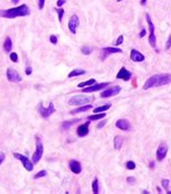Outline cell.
Here are the masks:
<instances>
[{
    "label": "cell",
    "mask_w": 171,
    "mask_h": 194,
    "mask_svg": "<svg viewBox=\"0 0 171 194\" xmlns=\"http://www.w3.org/2000/svg\"><path fill=\"white\" fill-rule=\"evenodd\" d=\"M122 50L118 47H106L101 49V60H105L108 56L114 53H121Z\"/></svg>",
    "instance_id": "obj_8"
},
{
    "label": "cell",
    "mask_w": 171,
    "mask_h": 194,
    "mask_svg": "<svg viewBox=\"0 0 171 194\" xmlns=\"http://www.w3.org/2000/svg\"><path fill=\"white\" fill-rule=\"evenodd\" d=\"M171 83V74H156L151 76L145 83L143 85V89L147 90L150 88L154 87H161V86H166Z\"/></svg>",
    "instance_id": "obj_1"
},
{
    "label": "cell",
    "mask_w": 171,
    "mask_h": 194,
    "mask_svg": "<svg viewBox=\"0 0 171 194\" xmlns=\"http://www.w3.org/2000/svg\"><path fill=\"white\" fill-rule=\"evenodd\" d=\"M105 116H106V114H105L104 112H102L101 114L95 113L94 115H90L89 117H88V120H102V118H104Z\"/></svg>",
    "instance_id": "obj_25"
},
{
    "label": "cell",
    "mask_w": 171,
    "mask_h": 194,
    "mask_svg": "<svg viewBox=\"0 0 171 194\" xmlns=\"http://www.w3.org/2000/svg\"><path fill=\"white\" fill-rule=\"evenodd\" d=\"M169 184H170V181L168 179H163V180H161V186H163V188L165 189L166 191H168Z\"/></svg>",
    "instance_id": "obj_31"
},
{
    "label": "cell",
    "mask_w": 171,
    "mask_h": 194,
    "mask_svg": "<svg viewBox=\"0 0 171 194\" xmlns=\"http://www.w3.org/2000/svg\"><path fill=\"white\" fill-rule=\"evenodd\" d=\"M121 90V88L119 86H113L111 88H107L104 91L101 92V98L102 99H106V98H111V97H114L116 94H118Z\"/></svg>",
    "instance_id": "obj_9"
},
{
    "label": "cell",
    "mask_w": 171,
    "mask_h": 194,
    "mask_svg": "<svg viewBox=\"0 0 171 194\" xmlns=\"http://www.w3.org/2000/svg\"><path fill=\"white\" fill-rule=\"evenodd\" d=\"M38 112H39V114H40V116L42 118H48L49 116H51L52 114L55 112V109H54L53 103H50V104L48 105V107H45L42 104H39Z\"/></svg>",
    "instance_id": "obj_7"
},
{
    "label": "cell",
    "mask_w": 171,
    "mask_h": 194,
    "mask_svg": "<svg viewBox=\"0 0 171 194\" xmlns=\"http://www.w3.org/2000/svg\"><path fill=\"white\" fill-rule=\"evenodd\" d=\"M45 176H47V171H46V170H41V171L37 173L36 175L34 176V179H38V178L45 177Z\"/></svg>",
    "instance_id": "obj_32"
},
{
    "label": "cell",
    "mask_w": 171,
    "mask_h": 194,
    "mask_svg": "<svg viewBox=\"0 0 171 194\" xmlns=\"http://www.w3.org/2000/svg\"><path fill=\"white\" fill-rule=\"evenodd\" d=\"M3 50L7 53H8V52H11V50H12V40H11V38L9 36L7 37L3 43Z\"/></svg>",
    "instance_id": "obj_23"
},
{
    "label": "cell",
    "mask_w": 171,
    "mask_h": 194,
    "mask_svg": "<svg viewBox=\"0 0 171 194\" xmlns=\"http://www.w3.org/2000/svg\"><path fill=\"white\" fill-rule=\"evenodd\" d=\"M93 83H95V79L91 78V79H89V80H86V81H82V83H80L79 85H78V87L82 88V87H86V86H91V85H93Z\"/></svg>",
    "instance_id": "obj_29"
},
{
    "label": "cell",
    "mask_w": 171,
    "mask_h": 194,
    "mask_svg": "<svg viewBox=\"0 0 171 194\" xmlns=\"http://www.w3.org/2000/svg\"><path fill=\"white\" fill-rule=\"evenodd\" d=\"M7 78L11 83H21L22 77L16 70H14L13 68H8L7 70Z\"/></svg>",
    "instance_id": "obj_12"
},
{
    "label": "cell",
    "mask_w": 171,
    "mask_h": 194,
    "mask_svg": "<svg viewBox=\"0 0 171 194\" xmlns=\"http://www.w3.org/2000/svg\"><path fill=\"white\" fill-rule=\"evenodd\" d=\"M107 86H109V83H93L91 86H88V88H84L81 89L82 92L88 93V92H95L99 90H102L103 88H106Z\"/></svg>",
    "instance_id": "obj_13"
},
{
    "label": "cell",
    "mask_w": 171,
    "mask_h": 194,
    "mask_svg": "<svg viewBox=\"0 0 171 194\" xmlns=\"http://www.w3.org/2000/svg\"><path fill=\"white\" fill-rule=\"evenodd\" d=\"M92 100H93V98H91V97L80 96V94H78V96H74L69 99L68 104L69 105H82V104H86V103L91 102Z\"/></svg>",
    "instance_id": "obj_5"
},
{
    "label": "cell",
    "mask_w": 171,
    "mask_h": 194,
    "mask_svg": "<svg viewBox=\"0 0 171 194\" xmlns=\"http://www.w3.org/2000/svg\"><path fill=\"white\" fill-rule=\"evenodd\" d=\"M68 166H69V169H71V171L73 174H75V175H79V174L81 173V170H82L81 164H80L78 160H71V162H69V164H68Z\"/></svg>",
    "instance_id": "obj_15"
},
{
    "label": "cell",
    "mask_w": 171,
    "mask_h": 194,
    "mask_svg": "<svg viewBox=\"0 0 171 194\" xmlns=\"http://www.w3.org/2000/svg\"><path fill=\"white\" fill-rule=\"evenodd\" d=\"M167 153H168V145H167V143L161 142L160 144H159L158 149H157L156 160H158V162H161V160H164V158L167 156Z\"/></svg>",
    "instance_id": "obj_10"
},
{
    "label": "cell",
    "mask_w": 171,
    "mask_h": 194,
    "mask_svg": "<svg viewBox=\"0 0 171 194\" xmlns=\"http://www.w3.org/2000/svg\"><path fill=\"white\" fill-rule=\"evenodd\" d=\"M92 193L93 194H99L100 192H99V180L94 179L93 182H92Z\"/></svg>",
    "instance_id": "obj_28"
},
{
    "label": "cell",
    "mask_w": 171,
    "mask_h": 194,
    "mask_svg": "<svg viewBox=\"0 0 171 194\" xmlns=\"http://www.w3.org/2000/svg\"><path fill=\"white\" fill-rule=\"evenodd\" d=\"M145 34H146V29H145V28H142L141 33L139 34V37H140V38H143V37L145 36Z\"/></svg>",
    "instance_id": "obj_42"
},
{
    "label": "cell",
    "mask_w": 171,
    "mask_h": 194,
    "mask_svg": "<svg viewBox=\"0 0 171 194\" xmlns=\"http://www.w3.org/2000/svg\"><path fill=\"white\" fill-rule=\"evenodd\" d=\"M171 48V35L169 36V38H168V40H167V43H166V49H170Z\"/></svg>",
    "instance_id": "obj_37"
},
{
    "label": "cell",
    "mask_w": 171,
    "mask_h": 194,
    "mask_svg": "<svg viewBox=\"0 0 171 194\" xmlns=\"http://www.w3.org/2000/svg\"><path fill=\"white\" fill-rule=\"evenodd\" d=\"M130 59L133 61V62L138 63V62H143V61L145 60V56H144L140 51H138V50H135V49H132L131 50V53H130Z\"/></svg>",
    "instance_id": "obj_17"
},
{
    "label": "cell",
    "mask_w": 171,
    "mask_h": 194,
    "mask_svg": "<svg viewBox=\"0 0 171 194\" xmlns=\"http://www.w3.org/2000/svg\"><path fill=\"white\" fill-rule=\"evenodd\" d=\"M4 158H6V155H4V153L0 151V165H1L2 163L4 162Z\"/></svg>",
    "instance_id": "obj_38"
},
{
    "label": "cell",
    "mask_w": 171,
    "mask_h": 194,
    "mask_svg": "<svg viewBox=\"0 0 171 194\" xmlns=\"http://www.w3.org/2000/svg\"><path fill=\"white\" fill-rule=\"evenodd\" d=\"M120 1H122V0H117V2H120Z\"/></svg>",
    "instance_id": "obj_47"
},
{
    "label": "cell",
    "mask_w": 171,
    "mask_h": 194,
    "mask_svg": "<svg viewBox=\"0 0 171 194\" xmlns=\"http://www.w3.org/2000/svg\"><path fill=\"white\" fill-rule=\"evenodd\" d=\"M91 109H92V105L91 104L82 105V106L77 107V109H75V110H72L69 113H71L72 115H74V114H78V113H82V112H87V111H89V110H91Z\"/></svg>",
    "instance_id": "obj_19"
},
{
    "label": "cell",
    "mask_w": 171,
    "mask_h": 194,
    "mask_svg": "<svg viewBox=\"0 0 171 194\" xmlns=\"http://www.w3.org/2000/svg\"><path fill=\"white\" fill-rule=\"evenodd\" d=\"M87 74V70H81V68H77V70H73L71 73L68 74V78H73V77H77V76H81V75Z\"/></svg>",
    "instance_id": "obj_20"
},
{
    "label": "cell",
    "mask_w": 171,
    "mask_h": 194,
    "mask_svg": "<svg viewBox=\"0 0 171 194\" xmlns=\"http://www.w3.org/2000/svg\"><path fill=\"white\" fill-rule=\"evenodd\" d=\"M131 76H132V73H131L130 70H127L125 66H122V67L119 70V72L117 73V75H116V78L122 79V80H125V81H128V80H130Z\"/></svg>",
    "instance_id": "obj_14"
},
{
    "label": "cell",
    "mask_w": 171,
    "mask_h": 194,
    "mask_svg": "<svg viewBox=\"0 0 171 194\" xmlns=\"http://www.w3.org/2000/svg\"><path fill=\"white\" fill-rule=\"evenodd\" d=\"M65 3H66V0H58V1H56V6L60 7V8Z\"/></svg>",
    "instance_id": "obj_39"
},
{
    "label": "cell",
    "mask_w": 171,
    "mask_h": 194,
    "mask_svg": "<svg viewBox=\"0 0 171 194\" xmlns=\"http://www.w3.org/2000/svg\"><path fill=\"white\" fill-rule=\"evenodd\" d=\"M30 10L27 4H21L19 7H15L12 9H7V10H0V17L3 19H15L20 16H27L29 15Z\"/></svg>",
    "instance_id": "obj_2"
},
{
    "label": "cell",
    "mask_w": 171,
    "mask_h": 194,
    "mask_svg": "<svg viewBox=\"0 0 171 194\" xmlns=\"http://www.w3.org/2000/svg\"><path fill=\"white\" fill-rule=\"evenodd\" d=\"M13 156H14L16 160H20L23 164L24 168L26 169L27 171H32L34 169V163L32 162L30 160H28L26 156H24L23 154H20V153H13Z\"/></svg>",
    "instance_id": "obj_6"
},
{
    "label": "cell",
    "mask_w": 171,
    "mask_h": 194,
    "mask_svg": "<svg viewBox=\"0 0 171 194\" xmlns=\"http://www.w3.org/2000/svg\"><path fill=\"white\" fill-rule=\"evenodd\" d=\"M79 26V17L77 14H73L68 21V29L73 35L77 33V28Z\"/></svg>",
    "instance_id": "obj_11"
},
{
    "label": "cell",
    "mask_w": 171,
    "mask_h": 194,
    "mask_svg": "<svg viewBox=\"0 0 171 194\" xmlns=\"http://www.w3.org/2000/svg\"><path fill=\"white\" fill-rule=\"evenodd\" d=\"M80 120V118H75V120H66V122H63L62 123V129L63 130H67V129H69L72 126H73L75 123H77V122H79Z\"/></svg>",
    "instance_id": "obj_21"
},
{
    "label": "cell",
    "mask_w": 171,
    "mask_h": 194,
    "mask_svg": "<svg viewBox=\"0 0 171 194\" xmlns=\"http://www.w3.org/2000/svg\"><path fill=\"white\" fill-rule=\"evenodd\" d=\"M43 154V144L42 141L40 140L38 136H36V150H35L34 154L32 156V162L34 164H37V163L40 160V158L42 157Z\"/></svg>",
    "instance_id": "obj_3"
},
{
    "label": "cell",
    "mask_w": 171,
    "mask_h": 194,
    "mask_svg": "<svg viewBox=\"0 0 171 194\" xmlns=\"http://www.w3.org/2000/svg\"><path fill=\"white\" fill-rule=\"evenodd\" d=\"M135 163L132 162V160H129V162L126 163V168L129 169V170H133V169H135Z\"/></svg>",
    "instance_id": "obj_30"
},
{
    "label": "cell",
    "mask_w": 171,
    "mask_h": 194,
    "mask_svg": "<svg viewBox=\"0 0 171 194\" xmlns=\"http://www.w3.org/2000/svg\"><path fill=\"white\" fill-rule=\"evenodd\" d=\"M146 2H147V0H141V4H142V6H145Z\"/></svg>",
    "instance_id": "obj_44"
},
{
    "label": "cell",
    "mask_w": 171,
    "mask_h": 194,
    "mask_svg": "<svg viewBox=\"0 0 171 194\" xmlns=\"http://www.w3.org/2000/svg\"><path fill=\"white\" fill-rule=\"evenodd\" d=\"M106 123H107V120H103V122H101L100 124H99L98 126H96V127H98V129H101V128H102V127H104L105 125H106Z\"/></svg>",
    "instance_id": "obj_41"
},
{
    "label": "cell",
    "mask_w": 171,
    "mask_h": 194,
    "mask_svg": "<svg viewBox=\"0 0 171 194\" xmlns=\"http://www.w3.org/2000/svg\"><path fill=\"white\" fill-rule=\"evenodd\" d=\"M19 1H20V0H11V2H12L13 4H16V3H17V2H19Z\"/></svg>",
    "instance_id": "obj_45"
},
{
    "label": "cell",
    "mask_w": 171,
    "mask_h": 194,
    "mask_svg": "<svg viewBox=\"0 0 171 194\" xmlns=\"http://www.w3.org/2000/svg\"><path fill=\"white\" fill-rule=\"evenodd\" d=\"M112 106V103H106V104L102 105V106H99L96 109H94V114L95 113H101V112H105L107 110H109Z\"/></svg>",
    "instance_id": "obj_24"
},
{
    "label": "cell",
    "mask_w": 171,
    "mask_h": 194,
    "mask_svg": "<svg viewBox=\"0 0 171 194\" xmlns=\"http://www.w3.org/2000/svg\"><path fill=\"white\" fill-rule=\"evenodd\" d=\"M146 17V22H147L148 25V29H150V36H148V43L152 46L153 48H156V36H155V25L153 23L152 19H151L150 14L146 13L145 15Z\"/></svg>",
    "instance_id": "obj_4"
},
{
    "label": "cell",
    "mask_w": 171,
    "mask_h": 194,
    "mask_svg": "<svg viewBox=\"0 0 171 194\" xmlns=\"http://www.w3.org/2000/svg\"><path fill=\"white\" fill-rule=\"evenodd\" d=\"M45 1L46 0H38V8L39 10H42L45 8Z\"/></svg>",
    "instance_id": "obj_36"
},
{
    "label": "cell",
    "mask_w": 171,
    "mask_h": 194,
    "mask_svg": "<svg viewBox=\"0 0 171 194\" xmlns=\"http://www.w3.org/2000/svg\"><path fill=\"white\" fill-rule=\"evenodd\" d=\"M89 126H90V122H87L86 124L80 125L77 128V134L79 137H86L88 133H89Z\"/></svg>",
    "instance_id": "obj_18"
},
{
    "label": "cell",
    "mask_w": 171,
    "mask_h": 194,
    "mask_svg": "<svg viewBox=\"0 0 171 194\" xmlns=\"http://www.w3.org/2000/svg\"><path fill=\"white\" fill-rule=\"evenodd\" d=\"M80 51H81V53L85 54V56H89V54H91L92 51H93V48L88 47V46H82V47L80 48Z\"/></svg>",
    "instance_id": "obj_26"
},
{
    "label": "cell",
    "mask_w": 171,
    "mask_h": 194,
    "mask_svg": "<svg viewBox=\"0 0 171 194\" xmlns=\"http://www.w3.org/2000/svg\"><path fill=\"white\" fill-rule=\"evenodd\" d=\"M50 41H51L53 45H56V43H58V37H56L55 35H51V36H50Z\"/></svg>",
    "instance_id": "obj_35"
},
{
    "label": "cell",
    "mask_w": 171,
    "mask_h": 194,
    "mask_svg": "<svg viewBox=\"0 0 171 194\" xmlns=\"http://www.w3.org/2000/svg\"><path fill=\"white\" fill-rule=\"evenodd\" d=\"M53 10L55 11L56 13H58L59 21H60V23H61V22H62V20H63V16H64V13H65L64 9H62V8H54Z\"/></svg>",
    "instance_id": "obj_27"
},
{
    "label": "cell",
    "mask_w": 171,
    "mask_h": 194,
    "mask_svg": "<svg viewBox=\"0 0 171 194\" xmlns=\"http://www.w3.org/2000/svg\"><path fill=\"white\" fill-rule=\"evenodd\" d=\"M124 43V36H122V35H120V36H118V38L116 39V43H115V45L117 46H120L121 45V43Z\"/></svg>",
    "instance_id": "obj_34"
},
{
    "label": "cell",
    "mask_w": 171,
    "mask_h": 194,
    "mask_svg": "<svg viewBox=\"0 0 171 194\" xmlns=\"http://www.w3.org/2000/svg\"><path fill=\"white\" fill-rule=\"evenodd\" d=\"M10 60L12 61V62L16 63L17 60H19V56H17V54L15 53V52H12V53H10Z\"/></svg>",
    "instance_id": "obj_33"
},
{
    "label": "cell",
    "mask_w": 171,
    "mask_h": 194,
    "mask_svg": "<svg viewBox=\"0 0 171 194\" xmlns=\"http://www.w3.org/2000/svg\"><path fill=\"white\" fill-rule=\"evenodd\" d=\"M127 181H128L129 183L132 184V183H134V182H135V178H133V177H128V178H127Z\"/></svg>",
    "instance_id": "obj_43"
},
{
    "label": "cell",
    "mask_w": 171,
    "mask_h": 194,
    "mask_svg": "<svg viewBox=\"0 0 171 194\" xmlns=\"http://www.w3.org/2000/svg\"><path fill=\"white\" fill-rule=\"evenodd\" d=\"M150 167H151V168H154V162H151Z\"/></svg>",
    "instance_id": "obj_46"
},
{
    "label": "cell",
    "mask_w": 171,
    "mask_h": 194,
    "mask_svg": "<svg viewBox=\"0 0 171 194\" xmlns=\"http://www.w3.org/2000/svg\"><path fill=\"white\" fill-rule=\"evenodd\" d=\"M33 73V68L30 67V66H27V67L25 68V74L26 75H30Z\"/></svg>",
    "instance_id": "obj_40"
},
{
    "label": "cell",
    "mask_w": 171,
    "mask_h": 194,
    "mask_svg": "<svg viewBox=\"0 0 171 194\" xmlns=\"http://www.w3.org/2000/svg\"><path fill=\"white\" fill-rule=\"evenodd\" d=\"M167 193H169V194H171V191H168V192Z\"/></svg>",
    "instance_id": "obj_48"
},
{
    "label": "cell",
    "mask_w": 171,
    "mask_h": 194,
    "mask_svg": "<svg viewBox=\"0 0 171 194\" xmlns=\"http://www.w3.org/2000/svg\"><path fill=\"white\" fill-rule=\"evenodd\" d=\"M122 142H124V139L121 136H116L114 138V147L115 150H120L122 147Z\"/></svg>",
    "instance_id": "obj_22"
},
{
    "label": "cell",
    "mask_w": 171,
    "mask_h": 194,
    "mask_svg": "<svg viewBox=\"0 0 171 194\" xmlns=\"http://www.w3.org/2000/svg\"><path fill=\"white\" fill-rule=\"evenodd\" d=\"M116 127L120 130H124V131H128V130L131 129V125L129 123V120H125V118H121V120H118L116 122Z\"/></svg>",
    "instance_id": "obj_16"
}]
</instances>
